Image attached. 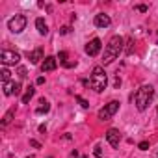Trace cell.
<instances>
[{
	"mask_svg": "<svg viewBox=\"0 0 158 158\" xmlns=\"http://www.w3.org/2000/svg\"><path fill=\"white\" fill-rule=\"evenodd\" d=\"M15 115V108H11L6 115H4V119H2V127H6V125H10V121H11V117Z\"/></svg>",
	"mask_w": 158,
	"mask_h": 158,
	"instance_id": "obj_16",
	"label": "cell"
},
{
	"mask_svg": "<svg viewBox=\"0 0 158 158\" xmlns=\"http://www.w3.org/2000/svg\"><path fill=\"white\" fill-rule=\"evenodd\" d=\"M101 48H102V43H101L99 37H95V39H91V41L86 45V54H89V56H97V54L101 52Z\"/></svg>",
	"mask_w": 158,
	"mask_h": 158,
	"instance_id": "obj_7",
	"label": "cell"
},
{
	"mask_svg": "<svg viewBox=\"0 0 158 158\" xmlns=\"http://www.w3.org/2000/svg\"><path fill=\"white\" fill-rule=\"evenodd\" d=\"M136 10H138V11H147V6H138Z\"/></svg>",
	"mask_w": 158,
	"mask_h": 158,
	"instance_id": "obj_25",
	"label": "cell"
},
{
	"mask_svg": "<svg viewBox=\"0 0 158 158\" xmlns=\"http://www.w3.org/2000/svg\"><path fill=\"white\" fill-rule=\"evenodd\" d=\"M30 158H34V156H30Z\"/></svg>",
	"mask_w": 158,
	"mask_h": 158,
	"instance_id": "obj_28",
	"label": "cell"
},
{
	"mask_svg": "<svg viewBox=\"0 0 158 158\" xmlns=\"http://www.w3.org/2000/svg\"><path fill=\"white\" fill-rule=\"evenodd\" d=\"M17 73H19V76H21V78H26V76H28V74H26V69H24V67H19V71H17Z\"/></svg>",
	"mask_w": 158,
	"mask_h": 158,
	"instance_id": "obj_20",
	"label": "cell"
},
{
	"mask_svg": "<svg viewBox=\"0 0 158 158\" xmlns=\"http://www.w3.org/2000/svg\"><path fill=\"white\" fill-rule=\"evenodd\" d=\"M30 145H32V147H35V149H39V147H41V143H39V141H35V139H30Z\"/></svg>",
	"mask_w": 158,
	"mask_h": 158,
	"instance_id": "obj_22",
	"label": "cell"
},
{
	"mask_svg": "<svg viewBox=\"0 0 158 158\" xmlns=\"http://www.w3.org/2000/svg\"><path fill=\"white\" fill-rule=\"evenodd\" d=\"M95 158H102V156H101V147H99V145L95 147Z\"/></svg>",
	"mask_w": 158,
	"mask_h": 158,
	"instance_id": "obj_24",
	"label": "cell"
},
{
	"mask_svg": "<svg viewBox=\"0 0 158 158\" xmlns=\"http://www.w3.org/2000/svg\"><path fill=\"white\" fill-rule=\"evenodd\" d=\"M89 86H91L97 93H101V91H104V89H106V86H108V76H106V71H104L101 65L93 67Z\"/></svg>",
	"mask_w": 158,
	"mask_h": 158,
	"instance_id": "obj_3",
	"label": "cell"
},
{
	"mask_svg": "<svg viewBox=\"0 0 158 158\" xmlns=\"http://www.w3.org/2000/svg\"><path fill=\"white\" fill-rule=\"evenodd\" d=\"M0 74H2V82H4V84H6V82H10V74H11V73H10V71H8L6 67H2V71H0Z\"/></svg>",
	"mask_w": 158,
	"mask_h": 158,
	"instance_id": "obj_17",
	"label": "cell"
},
{
	"mask_svg": "<svg viewBox=\"0 0 158 158\" xmlns=\"http://www.w3.org/2000/svg\"><path fill=\"white\" fill-rule=\"evenodd\" d=\"M0 61H2V65H17L21 61V54L15 52V50H10V48H2V52H0Z\"/></svg>",
	"mask_w": 158,
	"mask_h": 158,
	"instance_id": "obj_4",
	"label": "cell"
},
{
	"mask_svg": "<svg viewBox=\"0 0 158 158\" xmlns=\"http://www.w3.org/2000/svg\"><path fill=\"white\" fill-rule=\"evenodd\" d=\"M35 28H37V32H39L41 35H47V34H48V26H47L45 19H41V17L35 21Z\"/></svg>",
	"mask_w": 158,
	"mask_h": 158,
	"instance_id": "obj_13",
	"label": "cell"
},
{
	"mask_svg": "<svg viewBox=\"0 0 158 158\" xmlns=\"http://www.w3.org/2000/svg\"><path fill=\"white\" fill-rule=\"evenodd\" d=\"M152 97H154V88H152V86H147V84L141 86V88L134 93V104H136V108H138L139 112L147 110V106L151 104Z\"/></svg>",
	"mask_w": 158,
	"mask_h": 158,
	"instance_id": "obj_2",
	"label": "cell"
},
{
	"mask_svg": "<svg viewBox=\"0 0 158 158\" xmlns=\"http://www.w3.org/2000/svg\"><path fill=\"white\" fill-rule=\"evenodd\" d=\"M67 32H69V28H67V26H63V28L60 30V34H67Z\"/></svg>",
	"mask_w": 158,
	"mask_h": 158,
	"instance_id": "obj_26",
	"label": "cell"
},
{
	"mask_svg": "<svg viewBox=\"0 0 158 158\" xmlns=\"http://www.w3.org/2000/svg\"><path fill=\"white\" fill-rule=\"evenodd\" d=\"M28 60H30V63H39L41 60H45L43 58V48H35V50L28 52Z\"/></svg>",
	"mask_w": 158,
	"mask_h": 158,
	"instance_id": "obj_12",
	"label": "cell"
},
{
	"mask_svg": "<svg viewBox=\"0 0 158 158\" xmlns=\"http://www.w3.org/2000/svg\"><path fill=\"white\" fill-rule=\"evenodd\" d=\"M48 110H50V104H48V101L41 99V101H39V106H37V110H35V114H37V115H41V114H47Z\"/></svg>",
	"mask_w": 158,
	"mask_h": 158,
	"instance_id": "obj_14",
	"label": "cell"
},
{
	"mask_svg": "<svg viewBox=\"0 0 158 158\" xmlns=\"http://www.w3.org/2000/svg\"><path fill=\"white\" fill-rule=\"evenodd\" d=\"M106 139H108V143H110L114 149H117L119 143H121V134H119V130H117V128H110V130L106 132Z\"/></svg>",
	"mask_w": 158,
	"mask_h": 158,
	"instance_id": "obj_8",
	"label": "cell"
},
{
	"mask_svg": "<svg viewBox=\"0 0 158 158\" xmlns=\"http://www.w3.org/2000/svg\"><path fill=\"white\" fill-rule=\"evenodd\" d=\"M121 50H123V37L121 35H114L110 41H108V45H106V48H104V56H102V63L104 65H108V63H112L119 54H121Z\"/></svg>",
	"mask_w": 158,
	"mask_h": 158,
	"instance_id": "obj_1",
	"label": "cell"
},
{
	"mask_svg": "<svg viewBox=\"0 0 158 158\" xmlns=\"http://www.w3.org/2000/svg\"><path fill=\"white\" fill-rule=\"evenodd\" d=\"M110 24H112V21H110L108 15H104V13L95 15V26H97V28H108Z\"/></svg>",
	"mask_w": 158,
	"mask_h": 158,
	"instance_id": "obj_11",
	"label": "cell"
},
{
	"mask_svg": "<svg viewBox=\"0 0 158 158\" xmlns=\"http://www.w3.org/2000/svg\"><path fill=\"white\" fill-rule=\"evenodd\" d=\"M117 110H119V102H117V101H112V102H108L104 108L99 110V119H101V121H108V119H112V115H114Z\"/></svg>",
	"mask_w": 158,
	"mask_h": 158,
	"instance_id": "obj_6",
	"label": "cell"
},
{
	"mask_svg": "<svg viewBox=\"0 0 158 158\" xmlns=\"http://www.w3.org/2000/svg\"><path fill=\"white\" fill-rule=\"evenodd\" d=\"M74 99H76V101H78V102H80V106H82V108H89V102H88V101H86V99H82V97H80V95H76V97H74Z\"/></svg>",
	"mask_w": 158,
	"mask_h": 158,
	"instance_id": "obj_18",
	"label": "cell"
},
{
	"mask_svg": "<svg viewBox=\"0 0 158 158\" xmlns=\"http://www.w3.org/2000/svg\"><path fill=\"white\" fill-rule=\"evenodd\" d=\"M58 60H60L61 65H65V63H67V52H60V54H58Z\"/></svg>",
	"mask_w": 158,
	"mask_h": 158,
	"instance_id": "obj_19",
	"label": "cell"
},
{
	"mask_svg": "<svg viewBox=\"0 0 158 158\" xmlns=\"http://www.w3.org/2000/svg\"><path fill=\"white\" fill-rule=\"evenodd\" d=\"M4 93L6 95H19L21 93V84L19 82H6L4 84Z\"/></svg>",
	"mask_w": 158,
	"mask_h": 158,
	"instance_id": "obj_10",
	"label": "cell"
},
{
	"mask_svg": "<svg viewBox=\"0 0 158 158\" xmlns=\"http://www.w3.org/2000/svg\"><path fill=\"white\" fill-rule=\"evenodd\" d=\"M138 147H139L141 151H147V149H149V141H141V143H139Z\"/></svg>",
	"mask_w": 158,
	"mask_h": 158,
	"instance_id": "obj_21",
	"label": "cell"
},
{
	"mask_svg": "<svg viewBox=\"0 0 158 158\" xmlns=\"http://www.w3.org/2000/svg\"><path fill=\"white\" fill-rule=\"evenodd\" d=\"M56 67H58V58H54V56H47V58L43 60V63H41V71H43V73L54 71Z\"/></svg>",
	"mask_w": 158,
	"mask_h": 158,
	"instance_id": "obj_9",
	"label": "cell"
},
{
	"mask_svg": "<svg viewBox=\"0 0 158 158\" xmlns=\"http://www.w3.org/2000/svg\"><path fill=\"white\" fill-rule=\"evenodd\" d=\"M127 45H128V47H127V54H130V50H132V39H128Z\"/></svg>",
	"mask_w": 158,
	"mask_h": 158,
	"instance_id": "obj_23",
	"label": "cell"
},
{
	"mask_svg": "<svg viewBox=\"0 0 158 158\" xmlns=\"http://www.w3.org/2000/svg\"><path fill=\"white\" fill-rule=\"evenodd\" d=\"M26 17L24 15H21V13H17L15 17H11L10 19V23H8V28H10V32H13V34H21L24 28H26Z\"/></svg>",
	"mask_w": 158,
	"mask_h": 158,
	"instance_id": "obj_5",
	"label": "cell"
},
{
	"mask_svg": "<svg viewBox=\"0 0 158 158\" xmlns=\"http://www.w3.org/2000/svg\"><path fill=\"white\" fill-rule=\"evenodd\" d=\"M34 93H35V89H34L32 86H28V88H26V91H24V95H23V104H28V102H30V99L34 97Z\"/></svg>",
	"mask_w": 158,
	"mask_h": 158,
	"instance_id": "obj_15",
	"label": "cell"
},
{
	"mask_svg": "<svg viewBox=\"0 0 158 158\" xmlns=\"http://www.w3.org/2000/svg\"><path fill=\"white\" fill-rule=\"evenodd\" d=\"M78 158H86V156H78Z\"/></svg>",
	"mask_w": 158,
	"mask_h": 158,
	"instance_id": "obj_27",
	"label": "cell"
}]
</instances>
